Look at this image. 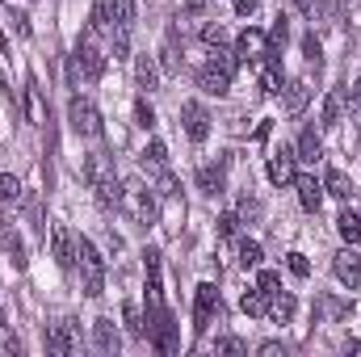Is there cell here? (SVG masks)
I'll return each mask as SVG.
<instances>
[{
    "instance_id": "obj_11",
    "label": "cell",
    "mask_w": 361,
    "mask_h": 357,
    "mask_svg": "<svg viewBox=\"0 0 361 357\" xmlns=\"http://www.w3.org/2000/svg\"><path fill=\"white\" fill-rule=\"evenodd\" d=\"M265 51H269V34H261V30H252V25L235 38V59H240V63H261Z\"/></svg>"
},
{
    "instance_id": "obj_33",
    "label": "cell",
    "mask_w": 361,
    "mask_h": 357,
    "mask_svg": "<svg viewBox=\"0 0 361 357\" xmlns=\"http://www.w3.org/2000/svg\"><path fill=\"white\" fill-rule=\"evenodd\" d=\"M214 353H223V357H244V353H248V345H244L240 337H219V341H214Z\"/></svg>"
},
{
    "instance_id": "obj_35",
    "label": "cell",
    "mask_w": 361,
    "mask_h": 357,
    "mask_svg": "<svg viewBox=\"0 0 361 357\" xmlns=\"http://www.w3.org/2000/svg\"><path fill=\"white\" fill-rule=\"evenodd\" d=\"M17 198H21V181L13 177V173H0V206L17 202Z\"/></svg>"
},
{
    "instance_id": "obj_28",
    "label": "cell",
    "mask_w": 361,
    "mask_h": 357,
    "mask_svg": "<svg viewBox=\"0 0 361 357\" xmlns=\"http://www.w3.org/2000/svg\"><path fill=\"white\" fill-rule=\"evenodd\" d=\"M89 30H92V34H109V30H114V21H109V4H105V0H97V4H92Z\"/></svg>"
},
{
    "instance_id": "obj_47",
    "label": "cell",
    "mask_w": 361,
    "mask_h": 357,
    "mask_svg": "<svg viewBox=\"0 0 361 357\" xmlns=\"http://www.w3.org/2000/svg\"><path fill=\"white\" fill-rule=\"evenodd\" d=\"M345 353H361V341H345Z\"/></svg>"
},
{
    "instance_id": "obj_30",
    "label": "cell",
    "mask_w": 361,
    "mask_h": 357,
    "mask_svg": "<svg viewBox=\"0 0 361 357\" xmlns=\"http://www.w3.org/2000/svg\"><path fill=\"white\" fill-rule=\"evenodd\" d=\"M261 257H265V253H261V244L244 236V240H240V265H244V269H257V265H261Z\"/></svg>"
},
{
    "instance_id": "obj_48",
    "label": "cell",
    "mask_w": 361,
    "mask_h": 357,
    "mask_svg": "<svg viewBox=\"0 0 361 357\" xmlns=\"http://www.w3.org/2000/svg\"><path fill=\"white\" fill-rule=\"evenodd\" d=\"M0 324H4V311H0Z\"/></svg>"
},
{
    "instance_id": "obj_4",
    "label": "cell",
    "mask_w": 361,
    "mask_h": 357,
    "mask_svg": "<svg viewBox=\"0 0 361 357\" xmlns=\"http://www.w3.org/2000/svg\"><path fill=\"white\" fill-rule=\"evenodd\" d=\"M139 164H143V173H147V185H156L164 198H177L180 193V181L173 177V169H169V147H164L160 139H152V143L143 147Z\"/></svg>"
},
{
    "instance_id": "obj_8",
    "label": "cell",
    "mask_w": 361,
    "mask_h": 357,
    "mask_svg": "<svg viewBox=\"0 0 361 357\" xmlns=\"http://www.w3.org/2000/svg\"><path fill=\"white\" fill-rule=\"evenodd\" d=\"M214 315H219V290H214V282H202L193 290V332L202 337Z\"/></svg>"
},
{
    "instance_id": "obj_24",
    "label": "cell",
    "mask_w": 361,
    "mask_h": 357,
    "mask_svg": "<svg viewBox=\"0 0 361 357\" xmlns=\"http://www.w3.org/2000/svg\"><path fill=\"white\" fill-rule=\"evenodd\" d=\"M324 193H332V198L349 202V198H353V181L345 177L341 169H328V173H324Z\"/></svg>"
},
{
    "instance_id": "obj_12",
    "label": "cell",
    "mask_w": 361,
    "mask_h": 357,
    "mask_svg": "<svg viewBox=\"0 0 361 357\" xmlns=\"http://www.w3.org/2000/svg\"><path fill=\"white\" fill-rule=\"evenodd\" d=\"M298 177V152L294 147H277L269 156V181L273 185H294Z\"/></svg>"
},
{
    "instance_id": "obj_46",
    "label": "cell",
    "mask_w": 361,
    "mask_h": 357,
    "mask_svg": "<svg viewBox=\"0 0 361 357\" xmlns=\"http://www.w3.org/2000/svg\"><path fill=\"white\" fill-rule=\"evenodd\" d=\"M13 30L25 38V34H30V17H25V13H13Z\"/></svg>"
},
{
    "instance_id": "obj_32",
    "label": "cell",
    "mask_w": 361,
    "mask_h": 357,
    "mask_svg": "<svg viewBox=\"0 0 361 357\" xmlns=\"http://www.w3.org/2000/svg\"><path fill=\"white\" fill-rule=\"evenodd\" d=\"M160 63H164V72H180V51H177V34H169V42H164V51H160Z\"/></svg>"
},
{
    "instance_id": "obj_6",
    "label": "cell",
    "mask_w": 361,
    "mask_h": 357,
    "mask_svg": "<svg viewBox=\"0 0 361 357\" xmlns=\"http://www.w3.org/2000/svg\"><path fill=\"white\" fill-rule=\"evenodd\" d=\"M76 265H80V273H85V294L89 298H97L101 290H105V261H101V253H97V244L92 240H76Z\"/></svg>"
},
{
    "instance_id": "obj_19",
    "label": "cell",
    "mask_w": 361,
    "mask_h": 357,
    "mask_svg": "<svg viewBox=\"0 0 361 357\" xmlns=\"http://www.w3.org/2000/svg\"><path fill=\"white\" fill-rule=\"evenodd\" d=\"M25 122H34V126L47 122V101H42V89H38L34 76L25 80Z\"/></svg>"
},
{
    "instance_id": "obj_27",
    "label": "cell",
    "mask_w": 361,
    "mask_h": 357,
    "mask_svg": "<svg viewBox=\"0 0 361 357\" xmlns=\"http://www.w3.org/2000/svg\"><path fill=\"white\" fill-rule=\"evenodd\" d=\"M336 231H341V240H345V244H357V240H361V214L341 210V214H336Z\"/></svg>"
},
{
    "instance_id": "obj_43",
    "label": "cell",
    "mask_w": 361,
    "mask_h": 357,
    "mask_svg": "<svg viewBox=\"0 0 361 357\" xmlns=\"http://www.w3.org/2000/svg\"><path fill=\"white\" fill-rule=\"evenodd\" d=\"M349 109H353V118H357V126H361V80L349 89Z\"/></svg>"
},
{
    "instance_id": "obj_49",
    "label": "cell",
    "mask_w": 361,
    "mask_h": 357,
    "mask_svg": "<svg viewBox=\"0 0 361 357\" xmlns=\"http://www.w3.org/2000/svg\"><path fill=\"white\" fill-rule=\"evenodd\" d=\"M8 4H13V0H8Z\"/></svg>"
},
{
    "instance_id": "obj_39",
    "label": "cell",
    "mask_w": 361,
    "mask_h": 357,
    "mask_svg": "<svg viewBox=\"0 0 361 357\" xmlns=\"http://www.w3.org/2000/svg\"><path fill=\"white\" fill-rule=\"evenodd\" d=\"M235 231H240V214H231V210L219 214V236L223 240H235Z\"/></svg>"
},
{
    "instance_id": "obj_36",
    "label": "cell",
    "mask_w": 361,
    "mask_h": 357,
    "mask_svg": "<svg viewBox=\"0 0 361 357\" xmlns=\"http://www.w3.org/2000/svg\"><path fill=\"white\" fill-rule=\"evenodd\" d=\"M135 126H143V131H152V126H156V109L147 105V97H139V101H135Z\"/></svg>"
},
{
    "instance_id": "obj_13",
    "label": "cell",
    "mask_w": 361,
    "mask_h": 357,
    "mask_svg": "<svg viewBox=\"0 0 361 357\" xmlns=\"http://www.w3.org/2000/svg\"><path fill=\"white\" fill-rule=\"evenodd\" d=\"M311 80H286V89H281V114L286 118H298L307 105H311Z\"/></svg>"
},
{
    "instance_id": "obj_41",
    "label": "cell",
    "mask_w": 361,
    "mask_h": 357,
    "mask_svg": "<svg viewBox=\"0 0 361 357\" xmlns=\"http://www.w3.org/2000/svg\"><path fill=\"white\" fill-rule=\"evenodd\" d=\"M240 219H261V202L244 198V202H240Z\"/></svg>"
},
{
    "instance_id": "obj_18",
    "label": "cell",
    "mask_w": 361,
    "mask_h": 357,
    "mask_svg": "<svg viewBox=\"0 0 361 357\" xmlns=\"http://www.w3.org/2000/svg\"><path fill=\"white\" fill-rule=\"evenodd\" d=\"M118 345H122V337H118L114 320L101 315V320L92 324V349H97V353H118Z\"/></svg>"
},
{
    "instance_id": "obj_9",
    "label": "cell",
    "mask_w": 361,
    "mask_h": 357,
    "mask_svg": "<svg viewBox=\"0 0 361 357\" xmlns=\"http://www.w3.org/2000/svg\"><path fill=\"white\" fill-rule=\"evenodd\" d=\"M47 349L55 357H68L80 349V324H72V320H59V324H51V332H47Z\"/></svg>"
},
{
    "instance_id": "obj_37",
    "label": "cell",
    "mask_w": 361,
    "mask_h": 357,
    "mask_svg": "<svg viewBox=\"0 0 361 357\" xmlns=\"http://www.w3.org/2000/svg\"><path fill=\"white\" fill-rule=\"evenodd\" d=\"M286 269H290L294 277H311V261H307L302 253H286Z\"/></svg>"
},
{
    "instance_id": "obj_23",
    "label": "cell",
    "mask_w": 361,
    "mask_h": 357,
    "mask_svg": "<svg viewBox=\"0 0 361 357\" xmlns=\"http://www.w3.org/2000/svg\"><path fill=\"white\" fill-rule=\"evenodd\" d=\"M294 311H298V303H294V294H290V290H277V294H269V320H277V324H290V320H294Z\"/></svg>"
},
{
    "instance_id": "obj_34",
    "label": "cell",
    "mask_w": 361,
    "mask_h": 357,
    "mask_svg": "<svg viewBox=\"0 0 361 357\" xmlns=\"http://www.w3.org/2000/svg\"><path fill=\"white\" fill-rule=\"evenodd\" d=\"M202 42H206L210 51H219V47L227 42V30H223L219 21H206V25H202Z\"/></svg>"
},
{
    "instance_id": "obj_44",
    "label": "cell",
    "mask_w": 361,
    "mask_h": 357,
    "mask_svg": "<svg viewBox=\"0 0 361 357\" xmlns=\"http://www.w3.org/2000/svg\"><path fill=\"white\" fill-rule=\"evenodd\" d=\"M257 353H261V357H281V353H286V345H281V341H265Z\"/></svg>"
},
{
    "instance_id": "obj_21",
    "label": "cell",
    "mask_w": 361,
    "mask_h": 357,
    "mask_svg": "<svg viewBox=\"0 0 361 357\" xmlns=\"http://www.w3.org/2000/svg\"><path fill=\"white\" fill-rule=\"evenodd\" d=\"M227 164H231V160H227V156H223V160H219V164H214V169H210V164H206V169H202V173H197V185H202V189H206V193H223V189H227Z\"/></svg>"
},
{
    "instance_id": "obj_29",
    "label": "cell",
    "mask_w": 361,
    "mask_h": 357,
    "mask_svg": "<svg viewBox=\"0 0 361 357\" xmlns=\"http://www.w3.org/2000/svg\"><path fill=\"white\" fill-rule=\"evenodd\" d=\"M122 324H126L130 337H143V332H147V328H143V315H139V303H122Z\"/></svg>"
},
{
    "instance_id": "obj_14",
    "label": "cell",
    "mask_w": 361,
    "mask_h": 357,
    "mask_svg": "<svg viewBox=\"0 0 361 357\" xmlns=\"http://www.w3.org/2000/svg\"><path fill=\"white\" fill-rule=\"evenodd\" d=\"M332 273H336V282H341V286L357 290V282H361V257L353 253V244H349V248H341V253L332 257Z\"/></svg>"
},
{
    "instance_id": "obj_15",
    "label": "cell",
    "mask_w": 361,
    "mask_h": 357,
    "mask_svg": "<svg viewBox=\"0 0 361 357\" xmlns=\"http://www.w3.org/2000/svg\"><path fill=\"white\" fill-rule=\"evenodd\" d=\"M345 105H349V85H336V89L324 97L319 126H324V131H336V126H341V114H345Z\"/></svg>"
},
{
    "instance_id": "obj_22",
    "label": "cell",
    "mask_w": 361,
    "mask_h": 357,
    "mask_svg": "<svg viewBox=\"0 0 361 357\" xmlns=\"http://www.w3.org/2000/svg\"><path fill=\"white\" fill-rule=\"evenodd\" d=\"M298 160H307V164H319L324 160V143H319V135H315V126H307L302 135H298Z\"/></svg>"
},
{
    "instance_id": "obj_45",
    "label": "cell",
    "mask_w": 361,
    "mask_h": 357,
    "mask_svg": "<svg viewBox=\"0 0 361 357\" xmlns=\"http://www.w3.org/2000/svg\"><path fill=\"white\" fill-rule=\"evenodd\" d=\"M206 8H210V0H185V13H189V17H202Z\"/></svg>"
},
{
    "instance_id": "obj_20",
    "label": "cell",
    "mask_w": 361,
    "mask_h": 357,
    "mask_svg": "<svg viewBox=\"0 0 361 357\" xmlns=\"http://www.w3.org/2000/svg\"><path fill=\"white\" fill-rule=\"evenodd\" d=\"M135 80H139L143 92H156L160 89V63H156L152 55H139V59H135Z\"/></svg>"
},
{
    "instance_id": "obj_7",
    "label": "cell",
    "mask_w": 361,
    "mask_h": 357,
    "mask_svg": "<svg viewBox=\"0 0 361 357\" xmlns=\"http://www.w3.org/2000/svg\"><path fill=\"white\" fill-rule=\"evenodd\" d=\"M68 122H72V131L80 135V139H101V114H97V105H92L89 97H72L68 101Z\"/></svg>"
},
{
    "instance_id": "obj_1",
    "label": "cell",
    "mask_w": 361,
    "mask_h": 357,
    "mask_svg": "<svg viewBox=\"0 0 361 357\" xmlns=\"http://www.w3.org/2000/svg\"><path fill=\"white\" fill-rule=\"evenodd\" d=\"M101 76H105V51L97 47V34H92V30H85V34H80V42H76V51H72L68 80H72V89H76L80 80L97 85Z\"/></svg>"
},
{
    "instance_id": "obj_38",
    "label": "cell",
    "mask_w": 361,
    "mask_h": 357,
    "mask_svg": "<svg viewBox=\"0 0 361 357\" xmlns=\"http://www.w3.org/2000/svg\"><path fill=\"white\" fill-rule=\"evenodd\" d=\"M257 290L277 294V290H281V273H277V269H261V277H257Z\"/></svg>"
},
{
    "instance_id": "obj_2",
    "label": "cell",
    "mask_w": 361,
    "mask_h": 357,
    "mask_svg": "<svg viewBox=\"0 0 361 357\" xmlns=\"http://www.w3.org/2000/svg\"><path fill=\"white\" fill-rule=\"evenodd\" d=\"M85 177L92 185V198H97V206H118L122 202V181L114 173V160L105 156V152H92L89 160H85Z\"/></svg>"
},
{
    "instance_id": "obj_16",
    "label": "cell",
    "mask_w": 361,
    "mask_h": 357,
    "mask_svg": "<svg viewBox=\"0 0 361 357\" xmlns=\"http://www.w3.org/2000/svg\"><path fill=\"white\" fill-rule=\"evenodd\" d=\"M51 253H55L59 269H72V265H76V236H72L63 223H55V227H51Z\"/></svg>"
},
{
    "instance_id": "obj_17",
    "label": "cell",
    "mask_w": 361,
    "mask_h": 357,
    "mask_svg": "<svg viewBox=\"0 0 361 357\" xmlns=\"http://www.w3.org/2000/svg\"><path fill=\"white\" fill-rule=\"evenodd\" d=\"M294 189H298V206H302L307 214H319V206H324V181L298 173V177H294Z\"/></svg>"
},
{
    "instance_id": "obj_5",
    "label": "cell",
    "mask_w": 361,
    "mask_h": 357,
    "mask_svg": "<svg viewBox=\"0 0 361 357\" xmlns=\"http://www.w3.org/2000/svg\"><path fill=\"white\" fill-rule=\"evenodd\" d=\"M118 210H126L139 227H152V223L160 219L156 193H152V185H143V181H126V185H122V202H118Z\"/></svg>"
},
{
    "instance_id": "obj_10",
    "label": "cell",
    "mask_w": 361,
    "mask_h": 357,
    "mask_svg": "<svg viewBox=\"0 0 361 357\" xmlns=\"http://www.w3.org/2000/svg\"><path fill=\"white\" fill-rule=\"evenodd\" d=\"M180 126H185V135L193 143H206L210 139V114H206V105L202 101H185L180 105Z\"/></svg>"
},
{
    "instance_id": "obj_40",
    "label": "cell",
    "mask_w": 361,
    "mask_h": 357,
    "mask_svg": "<svg viewBox=\"0 0 361 357\" xmlns=\"http://www.w3.org/2000/svg\"><path fill=\"white\" fill-rule=\"evenodd\" d=\"M298 4V13L307 17V21H319L324 17V0H294Z\"/></svg>"
},
{
    "instance_id": "obj_3",
    "label": "cell",
    "mask_w": 361,
    "mask_h": 357,
    "mask_svg": "<svg viewBox=\"0 0 361 357\" xmlns=\"http://www.w3.org/2000/svg\"><path fill=\"white\" fill-rule=\"evenodd\" d=\"M235 68H240V59H235V51H214L202 68H197V89L210 92V97H227L231 92V80H235Z\"/></svg>"
},
{
    "instance_id": "obj_26",
    "label": "cell",
    "mask_w": 361,
    "mask_h": 357,
    "mask_svg": "<svg viewBox=\"0 0 361 357\" xmlns=\"http://www.w3.org/2000/svg\"><path fill=\"white\" fill-rule=\"evenodd\" d=\"M0 248L13 257V265L17 269H25V248H21V240H17V231H8V223L0 219Z\"/></svg>"
},
{
    "instance_id": "obj_31",
    "label": "cell",
    "mask_w": 361,
    "mask_h": 357,
    "mask_svg": "<svg viewBox=\"0 0 361 357\" xmlns=\"http://www.w3.org/2000/svg\"><path fill=\"white\" fill-rule=\"evenodd\" d=\"M302 55H307V63L319 72L324 68V47H319V38L315 34H302Z\"/></svg>"
},
{
    "instance_id": "obj_42",
    "label": "cell",
    "mask_w": 361,
    "mask_h": 357,
    "mask_svg": "<svg viewBox=\"0 0 361 357\" xmlns=\"http://www.w3.org/2000/svg\"><path fill=\"white\" fill-rule=\"evenodd\" d=\"M231 4H235L240 17H257V8H261V0H231Z\"/></svg>"
},
{
    "instance_id": "obj_25",
    "label": "cell",
    "mask_w": 361,
    "mask_h": 357,
    "mask_svg": "<svg viewBox=\"0 0 361 357\" xmlns=\"http://www.w3.org/2000/svg\"><path fill=\"white\" fill-rule=\"evenodd\" d=\"M240 311H244V315H252V320L269 315V294H265V290H244V298H240Z\"/></svg>"
}]
</instances>
